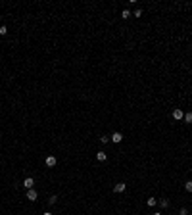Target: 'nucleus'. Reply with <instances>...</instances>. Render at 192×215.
Wrapping results in <instances>:
<instances>
[{
  "label": "nucleus",
  "mask_w": 192,
  "mask_h": 215,
  "mask_svg": "<svg viewBox=\"0 0 192 215\" xmlns=\"http://www.w3.org/2000/svg\"><path fill=\"white\" fill-rule=\"evenodd\" d=\"M173 119H175V121H181V119H184V111L181 110V108H175V110H173Z\"/></svg>",
  "instance_id": "f257e3e1"
},
{
  "label": "nucleus",
  "mask_w": 192,
  "mask_h": 215,
  "mask_svg": "<svg viewBox=\"0 0 192 215\" xmlns=\"http://www.w3.org/2000/svg\"><path fill=\"white\" fill-rule=\"evenodd\" d=\"M110 140L114 142V144H119V142H123V134H121V133H111Z\"/></svg>",
  "instance_id": "f03ea898"
},
{
  "label": "nucleus",
  "mask_w": 192,
  "mask_h": 215,
  "mask_svg": "<svg viewBox=\"0 0 192 215\" xmlns=\"http://www.w3.org/2000/svg\"><path fill=\"white\" fill-rule=\"evenodd\" d=\"M23 186L27 188V190H31V188H35V179L33 177H27L25 181H23Z\"/></svg>",
  "instance_id": "7ed1b4c3"
},
{
  "label": "nucleus",
  "mask_w": 192,
  "mask_h": 215,
  "mask_svg": "<svg viewBox=\"0 0 192 215\" xmlns=\"http://www.w3.org/2000/svg\"><path fill=\"white\" fill-rule=\"evenodd\" d=\"M44 163H46V165H48V167H54V165H56V163H58V160H56V156H52V154H50V156H46V160H44Z\"/></svg>",
  "instance_id": "20e7f679"
},
{
  "label": "nucleus",
  "mask_w": 192,
  "mask_h": 215,
  "mask_svg": "<svg viewBox=\"0 0 192 215\" xmlns=\"http://www.w3.org/2000/svg\"><path fill=\"white\" fill-rule=\"evenodd\" d=\"M125 190H127V184H125V183H117V184L114 186V192H117V194L125 192Z\"/></svg>",
  "instance_id": "39448f33"
},
{
  "label": "nucleus",
  "mask_w": 192,
  "mask_h": 215,
  "mask_svg": "<svg viewBox=\"0 0 192 215\" xmlns=\"http://www.w3.org/2000/svg\"><path fill=\"white\" fill-rule=\"evenodd\" d=\"M39 198V194H37V190L35 188H31V190H27V200H31V202H35Z\"/></svg>",
  "instance_id": "423d86ee"
},
{
  "label": "nucleus",
  "mask_w": 192,
  "mask_h": 215,
  "mask_svg": "<svg viewBox=\"0 0 192 215\" xmlns=\"http://www.w3.org/2000/svg\"><path fill=\"white\" fill-rule=\"evenodd\" d=\"M96 160H98V161H106V160H108V154H106V152H96Z\"/></svg>",
  "instance_id": "0eeeda50"
},
{
  "label": "nucleus",
  "mask_w": 192,
  "mask_h": 215,
  "mask_svg": "<svg viewBox=\"0 0 192 215\" xmlns=\"http://www.w3.org/2000/svg\"><path fill=\"white\" fill-rule=\"evenodd\" d=\"M146 204H148V206H150V207H154V206H158V200H156L154 196H150V198H148V200H146Z\"/></svg>",
  "instance_id": "6e6552de"
},
{
  "label": "nucleus",
  "mask_w": 192,
  "mask_h": 215,
  "mask_svg": "<svg viewBox=\"0 0 192 215\" xmlns=\"http://www.w3.org/2000/svg\"><path fill=\"white\" fill-rule=\"evenodd\" d=\"M160 206L161 207H169V200H167V198H161V200H160Z\"/></svg>",
  "instance_id": "1a4fd4ad"
},
{
  "label": "nucleus",
  "mask_w": 192,
  "mask_h": 215,
  "mask_svg": "<svg viewBox=\"0 0 192 215\" xmlns=\"http://www.w3.org/2000/svg\"><path fill=\"white\" fill-rule=\"evenodd\" d=\"M184 121H186V123H192V111H186V113H184Z\"/></svg>",
  "instance_id": "9d476101"
},
{
  "label": "nucleus",
  "mask_w": 192,
  "mask_h": 215,
  "mask_svg": "<svg viewBox=\"0 0 192 215\" xmlns=\"http://www.w3.org/2000/svg\"><path fill=\"white\" fill-rule=\"evenodd\" d=\"M131 15H133V14H131V12H129V10H123V12H121V18H123V19L131 18Z\"/></svg>",
  "instance_id": "9b49d317"
},
{
  "label": "nucleus",
  "mask_w": 192,
  "mask_h": 215,
  "mask_svg": "<svg viewBox=\"0 0 192 215\" xmlns=\"http://www.w3.org/2000/svg\"><path fill=\"white\" fill-rule=\"evenodd\" d=\"M100 142H102V144H108V142H110V137H108V134H102V137H100Z\"/></svg>",
  "instance_id": "f8f14e48"
},
{
  "label": "nucleus",
  "mask_w": 192,
  "mask_h": 215,
  "mask_svg": "<svg viewBox=\"0 0 192 215\" xmlns=\"http://www.w3.org/2000/svg\"><path fill=\"white\" fill-rule=\"evenodd\" d=\"M184 190H186V192H192V181H186V184H184Z\"/></svg>",
  "instance_id": "ddd939ff"
},
{
  "label": "nucleus",
  "mask_w": 192,
  "mask_h": 215,
  "mask_svg": "<svg viewBox=\"0 0 192 215\" xmlns=\"http://www.w3.org/2000/svg\"><path fill=\"white\" fill-rule=\"evenodd\" d=\"M56 202H58V196H56V194H52V196L48 198V204H56Z\"/></svg>",
  "instance_id": "4468645a"
},
{
  "label": "nucleus",
  "mask_w": 192,
  "mask_h": 215,
  "mask_svg": "<svg viewBox=\"0 0 192 215\" xmlns=\"http://www.w3.org/2000/svg\"><path fill=\"white\" fill-rule=\"evenodd\" d=\"M133 15H135V18H142V10H135Z\"/></svg>",
  "instance_id": "2eb2a0df"
},
{
  "label": "nucleus",
  "mask_w": 192,
  "mask_h": 215,
  "mask_svg": "<svg viewBox=\"0 0 192 215\" xmlns=\"http://www.w3.org/2000/svg\"><path fill=\"white\" fill-rule=\"evenodd\" d=\"M6 33H8V29H6V25H2L0 27V35H6Z\"/></svg>",
  "instance_id": "dca6fc26"
},
{
  "label": "nucleus",
  "mask_w": 192,
  "mask_h": 215,
  "mask_svg": "<svg viewBox=\"0 0 192 215\" xmlns=\"http://www.w3.org/2000/svg\"><path fill=\"white\" fill-rule=\"evenodd\" d=\"M179 215H188V211H186V207H181V211H179Z\"/></svg>",
  "instance_id": "f3484780"
},
{
  "label": "nucleus",
  "mask_w": 192,
  "mask_h": 215,
  "mask_svg": "<svg viewBox=\"0 0 192 215\" xmlns=\"http://www.w3.org/2000/svg\"><path fill=\"white\" fill-rule=\"evenodd\" d=\"M42 215H52V213H50V211H44V213H42Z\"/></svg>",
  "instance_id": "a211bd4d"
},
{
  "label": "nucleus",
  "mask_w": 192,
  "mask_h": 215,
  "mask_svg": "<svg viewBox=\"0 0 192 215\" xmlns=\"http://www.w3.org/2000/svg\"><path fill=\"white\" fill-rule=\"evenodd\" d=\"M152 215H161V213H160V211H156V213H152Z\"/></svg>",
  "instance_id": "6ab92c4d"
},
{
  "label": "nucleus",
  "mask_w": 192,
  "mask_h": 215,
  "mask_svg": "<svg viewBox=\"0 0 192 215\" xmlns=\"http://www.w3.org/2000/svg\"><path fill=\"white\" fill-rule=\"evenodd\" d=\"M190 209H192V204H190Z\"/></svg>",
  "instance_id": "aec40b11"
}]
</instances>
